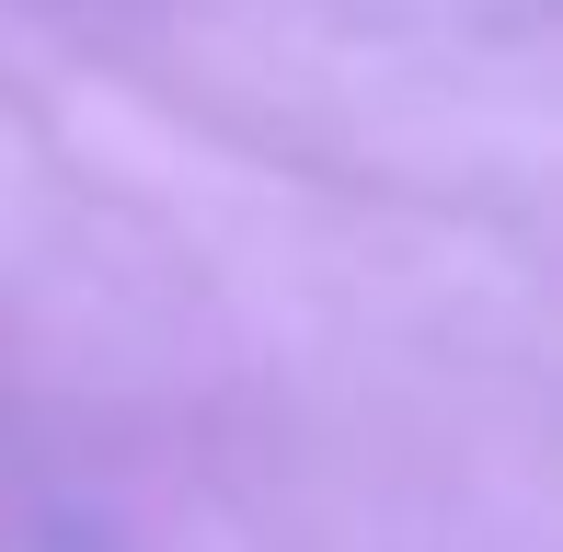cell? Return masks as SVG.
Masks as SVG:
<instances>
[]
</instances>
